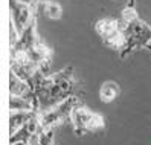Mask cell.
I'll return each instance as SVG.
<instances>
[{
  "label": "cell",
  "mask_w": 151,
  "mask_h": 145,
  "mask_svg": "<svg viewBox=\"0 0 151 145\" xmlns=\"http://www.w3.org/2000/svg\"><path fill=\"white\" fill-rule=\"evenodd\" d=\"M122 23L124 26H121V29L124 32V37H125L124 50L130 52L134 48L148 46V43L151 41V28L137 17L133 3L122 11Z\"/></svg>",
  "instance_id": "1"
},
{
  "label": "cell",
  "mask_w": 151,
  "mask_h": 145,
  "mask_svg": "<svg viewBox=\"0 0 151 145\" xmlns=\"http://www.w3.org/2000/svg\"><path fill=\"white\" fill-rule=\"evenodd\" d=\"M70 119L73 124V130L78 134H86L88 131H98L104 128V118L98 113L90 112L84 107H75L70 113Z\"/></svg>",
  "instance_id": "2"
},
{
  "label": "cell",
  "mask_w": 151,
  "mask_h": 145,
  "mask_svg": "<svg viewBox=\"0 0 151 145\" xmlns=\"http://www.w3.org/2000/svg\"><path fill=\"white\" fill-rule=\"evenodd\" d=\"M96 31L101 34V37L105 40V43L113 49H124V46H125V37H124V32L116 20L104 19L98 22Z\"/></svg>",
  "instance_id": "3"
},
{
  "label": "cell",
  "mask_w": 151,
  "mask_h": 145,
  "mask_svg": "<svg viewBox=\"0 0 151 145\" xmlns=\"http://www.w3.org/2000/svg\"><path fill=\"white\" fill-rule=\"evenodd\" d=\"M9 93L11 96H26L29 93L28 83L23 78H20L15 72H11L9 76Z\"/></svg>",
  "instance_id": "4"
},
{
  "label": "cell",
  "mask_w": 151,
  "mask_h": 145,
  "mask_svg": "<svg viewBox=\"0 0 151 145\" xmlns=\"http://www.w3.org/2000/svg\"><path fill=\"white\" fill-rule=\"evenodd\" d=\"M121 93V89L119 86L114 83V81H105V83L101 86L99 89V98H101V101L104 102H111L114 101Z\"/></svg>",
  "instance_id": "5"
},
{
  "label": "cell",
  "mask_w": 151,
  "mask_h": 145,
  "mask_svg": "<svg viewBox=\"0 0 151 145\" xmlns=\"http://www.w3.org/2000/svg\"><path fill=\"white\" fill-rule=\"evenodd\" d=\"M9 108L11 112H34V102L31 99L24 98V96H11L9 99Z\"/></svg>",
  "instance_id": "6"
},
{
  "label": "cell",
  "mask_w": 151,
  "mask_h": 145,
  "mask_svg": "<svg viewBox=\"0 0 151 145\" xmlns=\"http://www.w3.org/2000/svg\"><path fill=\"white\" fill-rule=\"evenodd\" d=\"M29 17H31L29 8L24 3H19V2L14 3V22L17 25V28H23V26L28 25Z\"/></svg>",
  "instance_id": "7"
},
{
  "label": "cell",
  "mask_w": 151,
  "mask_h": 145,
  "mask_svg": "<svg viewBox=\"0 0 151 145\" xmlns=\"http://www.w3.org/2000/svg\"><path fill=\"white\" fill-rule=\"evenodd\" d=\"M29 118H31V113H28V112H11V119H9V124H11L9 133H11V136H14L22 127H24L26 121H28Z\"/></svg>",
  "instance_id": "8"
},
{
  "label": "cell",
  "mask_w": 151,
  "mask_h": 145,
  "mask_svg": "<svg viewBox=\"0 0 151 145\" xmlns=\"http://www.w3.org/2000/svg\"><path fill=\"white\" fill-rule=\"evenodd\" d=\"M24 127H26V131H28V134L31 136V134H37V133L40 131L41 124H40V119H38L37 116H31L29 119L26 121Z\"/></svg>",
  "instance_id": "9"
},
{
  "label": "cell",
  "mask_w": 151,
  "mask_h": 145,
  "mask_svg": "<svg viewBox=\"0 0 151 145\" xmlns=\"http://www.w3.org/2000/svg\"><path fill=\"white\" fill-rule=\"evenodd\" d=\"M46 14L47 17L50 19H60L61 14H63V9H61V6L55 2H47L46 3Z\"/></svg>",
  "instance_id": "10"
}]
</instances>
